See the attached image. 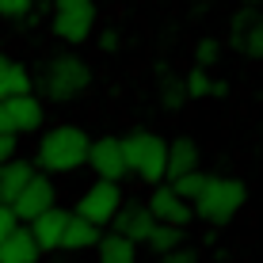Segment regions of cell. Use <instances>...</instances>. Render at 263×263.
<instances>
[{
	"mask_svg": "<svg viewBox=\"0 0 263 263\" xmlns=\"http://www.w3.org/2000/svg\"><path fill=\"white\" fill-rule=\"evenodd\" d=\"M244 202H248V187H244L240 179L206 176V183H202V191L195 195L191 210H195V217H202V221H210V225H229L233 217L244 210Z\"/></svg>",
	"mask_w": 263,
	"mask_h": 263,
	"instance_id": "obj_2",
	"label": "cell"
},
{
	"mask_svg": "<svg viewBox=\"0 0 263 263\" xmlns=\"http://www.w3.org/2000/svg\"><path fill=\"white\" fill-rule=\"evenodd\" d=\"M15 149H20V134H0V164L15 157Z\"/></svg>",
	"mask_w": 263,
	"mask_h": 263,
	"instance_id": "obj_26",
	"label": "cell"
},
{
	"mask_svg": "<svg viewBox=\"0 0 263 263\" xmlns=\"http://www.w3.org/2000/svg\"><path fill=\"white\" fill-rule=\"evenodd\" d=\"M34 8V0H0V20H23Z\"/></svg>",
	"mask_w": 263,
	"mask_h": 263,
	"instance_id": "obj_24",
	"label": "cell"
},
{
	"mask_svg": "<svg viewBox=\"0 0 263 263\" xmlns=\"http://www.w3.org/2000/svg\"><path fill=\"white\" fill-rule=\"evenodd\" d=\"M88 134L80 126H53L39 138V153H34V164L50 176H69V172L84 168V157H88Z\"/></svg>",
	"mask_w": 263,
	"mask_h": 263,
	"instance_id": "obj_1",
	"label": "cell"
},
{
	"mask_svg": "<svg viewBox=\"0 0 263 263\" xmlns=\"http://www.w3.org/2000/svg\"><path fill=\"white\" fill-rule=\"evenodd\" d=\"M119 206H122V187L119 183H107V179H96V183L80 195L77 214L84 217V221H92V225L103 229V225H111V217H115Z\"/></svg>",
	"mask_w": 263,
	"mask_h": 263,
	"instance_id": "obj_6",
	"label": "cell"
},
{
	"mask_svg": "<svg viewBox=\"0 0 263 263\" xmlns=\"http://www.w3.org/2000/svg\"><path fill=\"white\" fill-rule=\"evenodd\" d=\"M34 92V77L23 61H12L0 53V103L8 96H31Z\"/></svg>",
	"mask_w": 263,
	"mask_h": 263,
	"instance_id": "obj_16",
	"label": "cell"
},
{
	"mask_svg": "<svg viewBox=\"0 0 263 263\" xmlns=\"http://www.w3.org/2000/svg\"><path fill=\"white\" fill-rule=\"evenodd\" d=\"M198 168V145L191 138H176L168 141V160H164V183L183 172H195Z\"/></svg>",
	"mask_w": 263,
	"mask_h": 263,
	"instance_id": "obj_17",
	"label": "cell"
},
{
	"mask_svg": "<svg viewBox=\"0 0 263 263\" xmlns=\"http://www.w3.org/2000/svg\"><path fill=\"white\" fill-rule=\"evenodd\" d=\"M160 263H198V256H195V252H187V248H176V252H164Z\"/></svg>",
	"mask_w": 263,
	"mask_h": 263,
	"instance_id": "obj_28",
	"label": "cell"
},
{
	"mask_svg": "<svg viewBox=\"0 0 263 263\" xmlns=\"http://www.w3.org/2000/svg\"><path fill=\"white\" fill-rule=\"evenodd\" d=\"M15 225H20V217L12 214V206H4V202H0V240H4L8 233L15 229Z\"/></svg>",
	"mask_w": 263,
	"mask_h": 263,
	"instance_id": "obj_27",
	"label": "cell"
},
{
	"mask_svg": "<svg viewBox=\"0 0 263 263\" xmlns=\"http://www.w3.org/2000/svg\"><path fill=\"white\" fill-rule=\"evenodd\" d=\"M217 58H221V42H217V39H198V46H195V65H198V69H210V65H217Z\"/></svg>",
	"mask_w": 263,
	"mask_h": 263,
	"instance_id": "obj_23",
	"label": "cell"
},
{
	"mask_svg": "<svg viewBox=\"0 0 263 263\" xmlns=\"http://www.w3.org/2000/svg\"><path fill=\"white\" fill-rule=\"evenodd\" d=\"M39 259H42V252L34 244V237L27 233V225H15L0 240V263H39Z\"/></svg>",
	"mask_w": 263,
	"mask_h": 263,
	"instance_id": "obj_15",
	"label": "cell"
},
{
	"mask_svg": "<svg viewBox=\"0 0 263 263\" xmlns=\"http://www.w3.org/2000/svg\"><path fill=\"white\" fill-rule=\"evenodd\" d=\"M229 42L237 53H244L252 61L263 58V15H259V8L240 4V12L229 20Z\"/></svg>",
	"mask_w": 263,
	"mask_h": 263,
	"instance_id": "obj_8",
	"label": "cell"
},
{
	"mask_svg": "<svg viewBox=\"0 0 263 263\" xmlns=\"http://www.w3.org/2000/svg\"><path fill=\"white\" fill-rule=\"evenodd\" d=\"M96 252H99V263H138V244L119 237V233L103 237L96 244Z\"/></svg>",
	"mask_w": 263,
	"mask_h": 263,
	"instance_id": "obj_19",
	"label": "cell"
},
{
	"mask_svg": "<svg viewBox=\"0 0 263 263\" xmlns=\"http://www.w3.org/2000/svg\"><path fill=\"white\" fill-rule=\"evenodd\" d=\"M92 88V69H88L84 58L77 53H58L50 58L46 72H42V92L53 103H72L77 96H84Z\"/></svg>",
	"mask_w": 263,
	"mask_h": 263,
	"instance_id": "obj_4",
	"label": "cell"
},
{
	"mask_svg": "<svg viewBox=\"0 0 263 263\" xmlns=\"http://www.w3.org/2000/svg\"><path fill=\"white\" fill-rule=\"evenodd\" d=\"M99 240H103V229H99V225L84 221L80 214H69L65 233H61V244H58V248H65V252H92Z\"/></svg>",
	"mask_w": 263,
	"mask_h": 263,
	"instance_id": "obj_14",
	"label": "cell"
},
{
	"mask_svg": "<svg viewBox=\"0 0 263 263\" xmlns=\"http://www.w3.org/2000/svg\"><path fill=\"white\" fill-rule=\"evenodd\" d=\"M210 84H214V80H210L206 69H191L187 80H183V92H187V99H206V96H210Z\"/></svg>",
	"mask_w": 263,
	"mask_h": 263,
	"instance_id": "obj_22",
	"label": "cell"
},
{
	"mask_svg": "<svg viewBox=\"0 0 263 263\" xmlns=\"http://www.w3.org/2000/svg\"><path fill=\"white\" fill-rule=\"evenodd\" d=\"M50 31L69 46H84L96 31V0H53L50 4Z\"/></svg>",
	"mask_w": 263,
	"mask_h": 263,
	"instance_id": "obj_5",
	"label": "cell"
},
{
	"mask_svg": "<svg viewBox=\"0 0 263 263\" xmlns=\"http://www.w3.org/2000/svg\"><path fill=\"white\" fill-rule=\"evenodd\" d=\"M145 244H149V252L153 256H164V252H176V248H183V229L179 225H153V233L145 237Z\"/></svg>",
	"mask_w": 263,
	"mask_h": 263,
	"instance_id": "obj_20",
	"label": "cell"
},
{
	"mask_svg": "<svg viewBox=\"0 0 263 263\" xmlns=\"http://www.w3.org/2000/svg\"><path fill=\"white\" fill-rule=\"evenodd\" d=\"M240 4H244V8H259L263 0H240Z\"/></svg>",
	"mask_w": 263,
	"mask_h": 263,
	"instance_id": "obj_31",
	"label": "cell"
},
{
	"mask_svg": "<svg viewBox=\"0 0 263 263\" xmlns=\"http://www.w3.org/2000/svg\"><path fill=\"white\" fill-rule=\"evenodd\" d=\"M153 225L157 221H153L149 206L145 202H126V198H122V206L111 217V233H119V237L134 240V244H145V237L153 233Z\"/></svg>",
	"mask_w": 263,
	"mask_h": 263,
	"instance_id": "obj_11",
	"label": "cell"
},
{
	"mask_svg": "<svg viewBox=\"0 0 263 263\" xmlns=\"http://www.w3.org/2000/svg\"><path fill=\"white\" fill-rule=\"evenodd\" d=\"M225 92H229V84H225V80H214V84H210V96H225Z\"/></svg>",
	"mask_w": 263,
	"mask_h": 263,
	"instance_id": "obj_29",
	"label": "cell"
},
{
	"mask_svg": "<svg viewBox=\"0 0 263 263\" xmlns=\"http://www.w3.org/2000/svg\"><path fill=\"white\" fill-rule=\"evenodd\" d=\"M145 206H149L153 221H160V225H179V229H183V225L195 217L191 202H187V198H179L168 183H153V191H149V198H145Z\"/></svg>",
	"mask_w": 263,
	"mask_h": 263,
	"instance_id": "obj_10",
	"label": "cell"
},
{
	"mask_svg": "<svg viewBox=\"0 0 263 263\" xmlns=\"http://www.w3.org/2000/svg\"><path fill=\"white\" fill-rule=\"evenodd\" d=\"M0 134H12V126H8V115H4V103H0Z\"/></svg>",
	"mask_w": 263,
	"mask_h": 263,
	"instance_id": "obj_30",
	"label": "cell"
},
{
	"mask_svg": "<svg viewBox=\"0 0 263 263\" xmlns=\"http://www.w3.org/2000/svg\"><path fill=\"white\" fill-rule=\"evenodd\" d=\"M34 176V164H31V160H4V164H0V202H12V198L15 195H20L23 191V187H27V179H31Z\"/></svg>",
	"mask_w": 263,
	"mask_h": 263,
	"instance_id": "obj_18",
	"label": "cell"
},
{
	"mask_svg": "<svg viewBox=\"0 0 263 263\" xmlns=\"http://www.w3.org/2000/svg\"><path fill=\"white\" fill-rule=\"evenodd\" d=\"M65 221H69V210H58V206H50V210H42L39 217L27 221V233L34 237L39 252H58L61 233H65Z\"/></svg>",
	"mask_w": 263,
	"mask_h": 263,
	"instance_id": "obj_13",
	"label": "cell"
},
{
	"mask_svg": "<svg viewBox=\"0 0 263 263\" xmlns=\"http://www.w3.org/2000/svg\"><path fill=\"white\" fill-rule=\"evenodd\" d=\"M191 4H202V0H191Z\"/></svg>",
	"mask_w": 263,
	"mask_h": 263,
	"instance_id": "obj_32",
	"label": "cell"
},
{
	"mask_svg": "<svg viewBox=\"0 0 263 263\" xmlns=\"http://www.w3.org/2000/svg\"><path fill=\"white\" fill-rule=\"evenodd\" d=\"M122 141V157H126V172L138 176L141 183H164V160H168V141L153 130H134Z\"/></svg>",
	"mask_w": 263,
	"mask_h": 263,
	"instance_id": "obj_3",
	"label": "cell"
},
{
	"mask_svg": "<svg viewBox=\"0 0 263 263\" xmlns=\"http://www.w3.org/2000/svg\"><path fill=\"white\" fill-rule=\"evenodd\" d=\"M12 214L20 217V225H27L31 217H39L42 210H50V206H58V191H53V179L42 176V172H34L31 179H27V187L20 195L12 198Z\"/></svg>",
	"mask_w": 263,
	"mask_h": 263,
	"instance_id": "obj_7",
	"label": "cell"
},
{
	"mask_svg": "<svg viewBox=\"0 0 263 263\" xmlns=\"http://www.w3.org/2000/svg\"><path fill=\"white\" fill-rule=\"evenodd\" d=\"M96 46L103 50V53H119V46H122V34L115 31V27H107V31H99V39H96Z\"/></svg>",
	"mask_w": 263,
	"mask_h": 263,
	"instance_id": "obj_25",
	"label": "cell"
},
{
	"mask_svg": "<svg viewBox=\"0 0 263 263\" xmlns=\"http://www.w3.org/2000/svg\"><path fill=\"white\" fill-rule=\"evenodd\" d=\"M84 164L96 172V179H107V183H122V179H126L122 141H119V138H96V141H88V157H84Z\"/></svg>",
	"mask_w": 263,
	"mask_h": 263,
	"instance_id": "obj_9",
	"label": "cell"
},
{
	"mask_svg": "<svg viewBox=\"0 0 263 263\" xmlns=\"http://www.w3.org/2000/svg\"><path fill=\"white\" fill-rule=\"evenodd\" d=\"M202 183H206V172H183V176H176V179H168V187L176 191L179 198H187V202H195V195L202 191Z\"/></svg>",
	"mask_w": 263,
	"mask_h": 263,
	"instance_id": "obj_21",
	"label": "cell"
},
{
	"mask_svg": "<svg viewBox=\"0 0 263 263\" xmlns=\"http://www.w3.org/2000/svg\"><path fill=\"white\" fill-rule=\"evenodd\" d=\"M4 115H8L12 134H34V130H42V119H46L42 99L34 92L31 96H8L4 99Z\"/></svg>",
	"mask_w": 263,
	"mask_h": 263,
	"instance_id": "obj_12",
	"label": "cell"
}]
</instances>
